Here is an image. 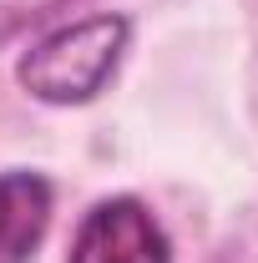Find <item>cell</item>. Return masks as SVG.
I'll use <instances>...</instances> for the list:
<instances>
[{"label": "cell", "instance_id": "obj_1", "mask_svg": "<svg viewBox=\"0 0 258 263\" xmlns=\"http://www.w3.org/2000/svg\"><path fill=\"white\" fill-rule=\"evenodd\" d=\"M132 46V15L91 10L46 31L15 66V81L41 106H86L97 101Z\"/></svg>", "mask_w": 258, "mask_h": 263}, {"label": "cell", "instance_id": "obj_2", "mask_svg": "<svg viewBox=\"0 0 258 263\" xmlns=\"http://www.w3.org/2000/svg\"><path fill=\"white\" fill-rule=\"evenodd\" d=\"M66 263H172V238L142 197L117 193L81 213Z\"/></svg>", "mask_w": 258, "mask_h": 263}, {"label": "cell", "instance_id": "obj_3", "mask_svg": "<svg viewBox=\"0 0 258 263\" xmlns=\"http://www.w3.org/2000/svg\"><path fill=\"white\" fill-rule=\"evenodd\" d=\"M56 213V187L46 172L5 167L0 172V263H31Z\"/></svg>", "mask_w": 258, "mask_h": 263}, {"label": "cell", "instance_id": "obj_4", "mask_svg": "<svg viewBox=\"0 0 258 263\" xmlns=\"http://www.w3.org/2000/svg\"><path fill=\"white\" fill-rule=\"evenodd\" d=\"M76 0H0V46L15 41V35L35 31L46 21H56L61 10H71Z\"/></svg>", "mask_w": 258, "mask_h": 263}]
</instances>
